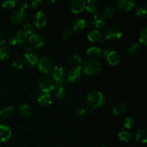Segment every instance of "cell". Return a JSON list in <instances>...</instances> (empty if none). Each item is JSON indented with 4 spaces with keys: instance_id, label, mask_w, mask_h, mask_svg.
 Instances as JSON below:
<instances>
[{
    "instance_id": "obj_1",
    "label": "cell",
    "mask_w": 147,
    "mask_h": 147,
    "mask_svg": "<svg viewBox=\"0 0 147 147\" xmlns=\"http://www.w3.org/2000/svg\"><path fill=\"white\" fill-rule=\"evenodd\" d=\"M82 71L87 76H93L98 74L101 70V65L94 60H87L81 65Z\"/></svg>"
},
{
    "instance_id": "obj_2",
    "label": "cell",
    "mask_w": 147,
    "mask_h": 147,
    "mask_svg": "<svg viewBox=\"0 0 147 147\" xmlns=\"http://www.w3.org/2000/svg\"><path fill=\"white\" fill-rule=\"evenodd\" d=\"M86 101L90 107L94 109V108H98L103 106L106 102V98L101 92L95 90V91L90 92L88 95Z\"/></svg>"
},
{
    "instance_id": "obj_3",
    "label": "cell",
    "mask_w": 147,
    "mask_h": 147,
    "mask_svg": "<svg viewBox=\"0 0 147 147\" xmlns=\"http://www.w3.org/2000/svg\"><path fill=\"white\" fill-rule=\"evenodd\" d=\"M55 86L56 83L54 80L48 76H42L38 81L39 88L42 93H50V92L54 90Z\"/></svg>"
},
{
    "instance_id": "obj_4",
    "label": "cell",
    "mask_w": 147,
    "mask_h": 147,
    "mask_svg": "<svg viewBox=\"0 0 147 147\" xmlns=\"http://www.w3.org/2000/svg\"><path fill=\"white\" fill-rule=\"evenodd\" d=\"M23 59L24 63L30 67H34L39 62L37 52L32 47H26L23 53Z\"/></svg>"
},
{
    "instance_id": "obj_5",
    "label": "cell",
    "mask_w": 147,
    "mask_h": 147,
    "mask_svg": "<svg viewBox=\"0 0 147 147\" xmlns=\"http://www.w3.org/2000/svg\"><path fill=\"white\" fill-rule=\"evenodd\" d=\"M65 69L62 65H56L52 67L50 70V76L57 84H62L64 80Z\"/></svg>"
},
{
    "instance_id": "obj_6",
    "label": "cell",
    "mask_w": 147,
    "mask_h": 147,
    "mask_svg": "<svg viewBox=\"0 0 147 147\" xmlns=\"http://www.w3.org/2000/svg\"><path fill=\"white\" fill-rule=\"evenodd\" d=\"M104 35V40H117L121 37L122 31L117 26H110L106 29Z\"/></svg>"
},
{
    "instance_id": "obj_7",
    "label": "cell",
    "mask_w": 147,
    "mask_h": 147,
    "mask_svg": "<svg viewBox=\"0 0 147 147\" xmlns=\"http://www.w3.org/2000/svg\"><path fill=\"white\" fill-rule=\"evenodd\" d=\"M103 57L111 65H117L120 62V57L116 51L110 49H104L102 52Z\"/></svg>"
},
{
    "instance_id": "obj_8",
    "label": "cell",
    "mask_w": 147,
    "mask_h": 147,
    "mask_svg": "<svg viewBox=\"0 0 147 147\" xmlns=\"http://www.w3.org/2000/svg\"><path fill=\"white\" fill-rule=\"evenodd\" d=\"M46 23H47V17L42 11H37L33 17L32 25L35 28H42L46 25Z\"/></svg>"
},
{
    "instance_id": "obj_9",
    "label": "cell",
    "mask_w": 147,
    "mask_h": 147,
    "mask_svg": "<svg viewBox=\"0 0 147 147\" xmlns=\"http://www.w3.org/2000/svg\"><path fill=\"white\" fill-rule=\"evenodd\" d=\"M25 18V12L24 10H22L21 9H17L14 10L10 16V20H11V22L15 25H19L24 22Z\"/></svg>"
},
{
    "instance_id": "obj_10",
    "label": "cell",
    "mask_w": 147,
    "mask_h": 147,
    "mask_svg": "<svg viewBox=\"0 0 147 147\" xmlns=\"http://www.w3.org/2000/svg\"><path fill=\"white\" fill-rule=\"evenodd\" d=\"M38 70L42 74H47L52 69V61L49 57H43L37 63Z\"/></svg>"
},
{
    "instance_id": "obj_11",
    "label": "cell",
    "mask_w": 147,
    "mask_h": 147,
    "mask_svg": "<svg viewBox=\"0 0 147 147\" xmlns=\"http://www.w3.org/2000/svg\"><path fill=\"white\" fill-rule=\"evenodd\" d=\"M29 43L33 49H39L43 46L45 40L43 37L37 33L34 32L29 37Z\"/></svg>"
},
{
    "instance_id": "obj_12",
    "label": "cell",
    "mask_w": 147,
    "mask_h": 147,
    "mask_svg": "<svg viewBox=\"0 0 147 147\" xmlns=\"http://www.w3.org/2000/svg\"><path fill=\"white\" fill-rule=\"evenodd\" d=\"M136 5L135 0H119L118 8L121 12H129L134 8Z\"/></svg>"
},
{
    "instance_id": "obj_13",
    "label": "cell",
    "mask_w": 147,
    "mask_h": 147,
    "mask_svg": "<svg viewBox=\"0 0 147 147\" xmlns=\"http://www.w3.org/2000/svg\"><path fill=\"white\" fill-rule=\"evenodd\" d=\"M86 7V3L84 0H74L70 5V11L74 14H79L84 11Z\"/></svg>"
},
{
    "instance_id": "obj_14",
    "label": "cell",
    "mask_w": 147,
    "mask_h": 147,
    "mask_svg": "<svg viewBox=\"0 0 147 147\" xmlns=\"http://www.w3.org/2000/svg\"><path fill=\"white\" fill-rule=\"evenodd\" d=\"M82 73L81 65L76 66L69 71L67 75V80L70 83H75L80 78Z\"/></svg>"
},
{
    "instance_id": "obj_15",
    "label": "cell",
    "mask_w": 147,
    "mask_h": 147,
    "mask_svg": "<svg viewBox=\"0 0 147 147\" xmlns=\"http://www.w3.org/2000/svg\"><path fill=\"white\" fill-rule=\"evenodd\" d=\"M92 24L96 27L97 30H100L103 28L106 25V19L103 16L100 14H95L91 19Z\"/></svg>"
},
{
    "instance_id": "obj_16",
    "label": "cell",
    "mask_w": 147,
    "mask_h": 147,
    "mask_svg": "<svg viewBox=\"0 0 147 147\" xmlns=\"http://www.w3.org/2000/svg\"><path fill=\"white\" fill-rule=\"evenodd\" d=\"M11 135V129L5 124H0V142H6Z\"/></svg>"
},
{
    "instance_id": "obj_17",
    "label": "cell",
    "mask_w": 147,
    "mask_h": 147,
    "mask_svg": "<svg viewBox=\"0 0 147 147\" xmlns=\"http://www.w3.org/2000/svg\"><path fill=\"white\" fill-rule=\"evenodd\" d=\"M37 102L42 106H48L53 102V98L50 93H42L39 96Z\"/></svg>"
},
{
    "instance_id": "obj_18",
    "label": "cell",
    "mask_w": 147,
    "mask_h": 147,
    "mask_svg": "<svg viewBox=\"0 0 147 147\" xmlns=\"http://www.w3.org/2000/svg\"><path fill=\"white\" fill-rule=\"evenodd\" d=\"M88 40L93 43H96L100 41L102 38V34L98 30H93L90 31L87 35Z\"/></svg>"
},
{
    "instance_id": "obj_19",
    "label": "cell",
    "mask_w": 147,
    "mask_h": 147,
    "mask_svg": "<svg viewBox=\"0 0 147 147\" xmlns=\"http://www.w3.org/2000/svg\"><path fill=\"white\" fill-rule=\"evenodd\" d=\"M87 26L86 21L84 19H78L73 24V31L78 32L85 30Z\"/></svg>"
},
{
    "instance_id": "obj_20",
    "label": "cell",
    "mask_w": 147,
    "mask_h": 147,
    "mask_svg": "<svg viewBox=\"0 0 147 147\" xmlns=\"http://www.w3.org/2000/svg\"><path fill=\"white\" fill-rule=\"evenodd\" d=\"M136 140L139 143H147V130L144 129H139L136 135Z\"/></svg>"
},
{
    "instance_id": "obj_21",
    "label": "cell",
    "mask_w": 147,
    "mask_h": 147,
    "mask_svg": "<svg viewBox=\"0 0 147 147\" xmlns=\"http://www.w3.org/2000/svg\"><path fill=\"white\" fill-rule=\"evenodd\" d=\"M14 109L12 106H7L0 110V116L3 119H9L13 115Z\"/></svg>"
},
{
    "instance_id": "obj_22",
    "label": "cell",
    "mask_w": 147,
    "mask_h": 147,
    "mask_svg": "<svg viewBox=\"0 0 147 147\" xmlns=\"http://www.w3.org/2000/svg\"><path fill=\"white\" fill-rule=\"evenodd\" d=\"M86 54L88 56L91 57H98L101 55V49L97 47H90L86 50Z\"/></svg>"
},
{
    "instance_id": "obj_23",
    "label": "cell",
    "mask_w": 147,
    "mask_h": 147,
    "mask_svg": "<svg viewBox=\"0 0 147 147\" xmlns=\"http://www.w3.org/2000/svg\"><path fill=\"white\" fill-rule=\"evenodd\" d=\"M54 94L58 99H63L65 96V90L62 84H57L54 89Z\"/></svg>"
},
{
    "instance_id": "obj_24",
    "label": "cell",
    "mask_w": 147,
    "mask_h": 147,
    "mask_svg": "<svg viewBox=\"0 0 147 147\" xmlns=\"http://www.w3.org/2000/svg\"><path fill=\"white\" fill-rule=\"evenodd\" d=\"M139 40L140 44L147 46V26L142 27L139 31Z\"/></svg>"
},
{
    "instance_id": "obj_25",
    "label": "cell",
    "mask_w": 147,
    "mask_h": 147,
    "mask_svg": "<svg viewBox=\"0 0 147 147\" xmlns=\"http://www.w3.org/2000/svg\"><path fill=\"white\" fill-rule=\"evenodd\" d=\"M24 64H25V63H24V59L22 58V57H16L12 60L11 65L15 70H21L23 68Z\"/></svg>"
},
{
    "instance_id": "obj_26",
    "label": "cell",
    "mask_w": 147,
    "mask_h": 147,
    "mask_svg": "<svg viewBox=\"0 0 147 147\" xmlns=\"http://www.w3.org/2000/svg\"><path fill=\"white\" fill-rule=\"evenodd\" d=\"M126 110V106L123 103H116L113 106L112 109V112L116 116H119L122 114Z\"/></svg>"
},
{
    "instance_id": "obj_27",
    "label": "cell",
    "mask_w": 147,
    "mask_h": 147,
    "mask_svg": "<svg viewBox=\"0 0 147 147\" xmlns=\"http://www.w3.org/2000/svg\"><path fill=\"white\" fill-rule=\"evenodd\" d=\"M10 56V50L7 46L0 47V60L1 61L7 60Z\"/></svg>"
},
{
    "instance_id": "obj_28",
    "label": "cell",
    "mask_w": 147,
    "mask_h": 147,
    "mask_svg": "<svg viewBox=\"0 0 147 147\" xmlns=\"http://www.w3.org/2000/svg\"><path fill=\"white\" fill-rule=\"evenodd\" d=\"M15 38L17 40V44L22 45L24 44L26 41L29 39V36H27L22 30H20L17 33L15 36Z\"/></svg>"
},
{
    "instance_id": "obj_29",
    "label": "cell",
    "mask_w": 147,
    "mask_h": 147,
    "mask_svg": "<svg viewBox=\"0 0 147 147\" xmlns=\"http://www.w3.org/2000/svg\"><path fill=\"white\" fill-rule=\"evenodd\" d=\"M136 16L140 18H147V4H143L140 6L139 8L136 9Z\"/></svg>"
},
{
    "instance_id": "obj_30",
    "label": "cell",
    "mask_w": 147,
    "mask_h": 147,
    "mask_svg": "<svg viewBox=\"0 0 147 147\" xmlns=\"http://www.w3.org/2000/svg\"><path fill=\"white\" fill-rule=\"evenodd\" d=\"M141 50V44L140 43L135 42L133 43V44L131 45L129 47V50H128V52H129V54L131 55H136L137 53H139Z\"/></svg>"
},
{
    "instance_id": "obj_31",
    "label": "cell",
    "mask_w": 147,
    "mask_h": 147,
    "mask_svg": "<svg viewBox=\"0 0 147 147\" xmlns=\"http://www.w3.org/2000/svg\"><path fill=\"white\" fill-rule=\"evenodd\" d=\"M20 111L22 114L25 117H30L32 113V109L29 105L22 104L20 106Z\"/></svg>"
},
{
    "instance_id": "obj_32",
    "label": "cell",
    "mask_w": 147,
    "mask_h": 147,
    "mask_svg": "<svg viewBox=\"0 0 147 147\" xmlns=\"http://www.w3.org/2000/svg\"><path fill=\"white\" fill-rule=\"evenodd\" d=\"M132 135L128 131H121L119 134V139L123 142H129L131 139Z\"/></svg>"
},
{
    "instance_id": "obj_33",
    "label": "cell",
    "mask_w": 147,
    "mask_h": 147,
    "mask_svg": "<svg viewBox=\"0 0 147 147\" xmlns=\"http://www.w3.org/2000/svg\"><path fill=\"white\" fill-rule=\"evenodd\" d=\"M69 62L71 65L76 66H80L82 63V58L80 55H74L71 56L69 59Z\"/></svg>"
},
{
    "instance_id": "obj_34",
    "label": "cell",
    "mask_w": 147,
    "mask_h": 147,
    "mask_svg": "<svg viewBox=\"0 0 147 147\" xmlns=\"http://www.w3.org/2000/svg\"><path fill=\"white\" fill-rule=\"evenodd\" d=\"M17 0H2L1 6L5 9H11L15 7Z\"/></svg>"
},
{
    "instance_id": "obj_35",
    "label": "cell",
    "mask_w": 147,
    "mask_h": 147,
    "mask_svg": "<svg viewBox=\"0 0 147 147\" xmlns=\"http://www.w3.org/2000/svg\"><path fill=\"white\" fill-rule=\"evenodd\" d=\"M116 13V9L114 7H108L104 10V16L109 18H111L115 16Z\"/></svg>"
},
{
    "instance_id": "obj_36",
    "label": "cell",
    "mask_w": 147,
    "mask_h": 147,
    "mask_svg": "<svg viewBox=\"0 0 147 147\" xmlns=\"http://www.w3.org/2000/svg\"><path fill=\"white\" fill-rule=\"evenodd\" d=\"M34 26L32 24H26L23 26L22 27V31L27 34V36L30 37L32 34L34 33Z\"/></svg>"
},
{
    "instance_id": "obj_37",
    "label": "cell",
    "mask_w": 147,
    "mask_h": 147,
    "mask_svg": "<svg viewBox=\"0 0 147 147\" xmlns=\"http://www.w3.org/2000/svg\"><path fill=\"white\" fill-rule=\"evenodd\" d=\"M135 121L131 118H127L123 122V126L127 129H132L134 127Z\"/></svg>"
},
{
    "instance_id": "obj_38",
    "label": "cell",
    "mask_w": 147,
    "mask_h": 147,
    "mask_svg": "<svg viewBox=\"0 0 147 147\" xmlns=\"http://www.w3.org/2000/svg\"><path fill=\"white\" fill-rule=\"evenodd\" d=\"M86 11L88 14H95L97 11V7L94 5V4H89L88 5H86Z\"/></svg>"
},
{
    "instance_id": "obj_39",
    "label": "cell",
    "mask_w": 147,
    "mask_h": 147,
    "mask_svg": "<svg viewBox=\"0 0 147 147\" xmlns=\"http://www.w3.org/2000/svg\"><path fill=\"white\" fill-rule=\"evenodd\" d=\"M86 112H87V109L85 106H80V107L77 108L76 110L75 111V114H76V116H83Z\"/></svg>"
},
{
    "instance_id": "obj_40",
    "label": "cell",
    "mask_w": 147,
    "mask_h": 147,
    "mask_svg": "<svg viewBox=\"0 0 147 147\" xmlns=\"http://www.w3.org/2000/svg\"><path fill=\"white\" fill-rule=\"evenodd\" d=\"M73 31L70 30H65L63 31V34H62V37H63L64 40H66V39H68L73 35Z\"/></svg>"
},
{
    "instance_id": "obj_41",
    "label": "cell",
    "mask_w": 147,
    "mask_h": 147,
    "mask_svg": "<svg viewBox=\"0 0 147 147\" xmlns=\"http://www.w3.org/2000/svg\"><path fill=\"white\" fill-rule=\"evenodd\" d=\"M42 4V0H31L30 7L32 9H37Z\"/></svg>"
},
{
    "instance_id": "obj_42",
    "label": "cell",
    "mask_w": 147,
    "mask_h": 147,
    "mask_svg": "<svg viewBox=\"0 0 147 147\" xmlns=\"http://www.w3.org/2000/svg\"><path fill=\"white\" fill-rule=\"evenodd\" d=\"M7 42L9 45L11 46H14L16 45V44H17V40H16L15 37H9L8 40H7Z\"/></svg>"
},
{
    "instance_id": "obj_43",
    "label": "cell",
    "mask_w": 147,
    "mask_h": 147,
    "mask_svg": "<svg viewBox=\"0 0 147 147\" xmlns=\"http://www.w3.org/2000/svg\"><path fill=\"white\" fill-rule=\"evenodd\" d=\"M27 7H28V2L26 0H22L20 2V9L22 10H24V9H26L27 8Z\"/></svg>"
},
{
    "instance_id": "obj_44",
    "label": "cell",
    "mask_w": 147,
    "mask_h": 147,
    "mask_svg": "<svg viewBox=\"0 0 147 147\" xmlns=\"http://www.w3.org/2000/svg\"><path fill=\"white\" fill-rule=\"evenodd\" d=\"M6 40H5V37H4V34L0 32V47L4 45V44L5 43Z\"/></svg>"
},
{
    "instance_id": "obj_45",
    "label": "cell",
    "mask_w": 147,
    "mask_h": 147,
    "mask_svg": "<svg viewBox=\"0 0 147 147\" xmlns=\"http://www.w3.org/2000/svg\"><path fill=\"white\" fill-rule=\"evenodd\" d=\"M98 1L99 0H87V1L89 3V4H94L95 3H97Z\"/></svg>"
},
{
    "instance_id": "obj_46",
    "label": "cell",
    "mask_w": 147,
    "mask_h": 147,
    "mask_svg": "<svg viewBox=\"0 0 147 147\" xmlns=\"http://www.w3.org/2000/svg\"><path fill=\"white\" fill-rule=\"evenodd\" d=\"M46 1L49 3H55V2L56 0H46Z\"/></svg>"
},
{
    "instance_id": "obj_47",
    "label": "cell",
    "mask_w": 147,
    "mask_h": 147,
    "mask_svg": "<svg viewBox=\"0 0 147 147\" xmlns=\"http://www.w3.org/2000/svg\"><path fill=\"white\" fill-rule=\"evenodd\" d=\"M96 147H107V146L104 144H98V145H97Z\"/></svg>"
}]
</instances>
